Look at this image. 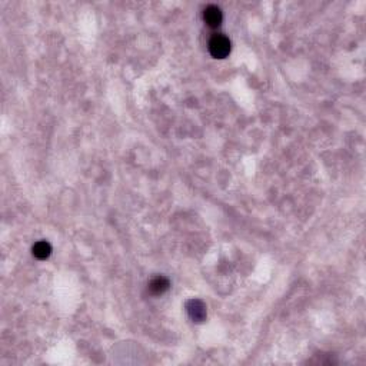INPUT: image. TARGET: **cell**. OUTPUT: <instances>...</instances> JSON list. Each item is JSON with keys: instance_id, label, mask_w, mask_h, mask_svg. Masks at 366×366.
Here are the masks:
<instances>
[{"instance_id": "cell-5", "label": "cell", "mask_w": 366, "mask_h": 366, "mask_svg": "<svg viewBox=\"0 0 366 366\" xmlns=\"http://www.w3.org/2000/svg\"><path fill=\"white\" fill-rule=\"evenodd\" d=\"M167 289H169V281H167L166 277H154L153 281L150 282V290H152L153 293H156V295L163 293V292Z\"/></svg>"}, {"instance_id": "cell-4", "label": "cell", "mask_w": 366, "mask_h": 366, "mask_svg": "<svg viewBox=\"0 0 366 366\" xmlns=\"http://www.w3.org/2000/svg\"><path fill=\"white\" fill-rule=\"evenodd\" d=\"M51 253V246L47 242H38L33 246V255L38 259H47Z\"/></svg>"}, {"instance_id": "cell-1", "label": "cell", "mask_w": 366, "mask_h": 366, "mask_svg": "<svg viewBox=\"0 0 366 366\" xmlns=\"http://www.w3.org/2000/svg\"><path fill=\"white\" fill-rule=\"evenodd\" d=\"M209 51L213 58L223 59L231 51V42L223 34H215L209 42Z\"/></svg>"}, {"instance_id": "cell-2", "label": "cell", "mask_w": 366, "mask_h": 366, "mask_svg": "<svg viewBox=\"0 0 366 366\" xmlns=\"http://www.w3.org/2000/svg\"><path fill=\"white\" fill-rule=\"evenodd\" d=\"M187 312H189V315L193 321L202 322L206 316V306L202 301L192 299V301L187 302Z\"/></svg>"}, {"instance_id": "cell-3", "label": "cell", "mask_w": 366, "mask_h": 366, "mask_svg": "<svg viewBox=\"0 0 366 366\" xmlns=\"http://www.w3.org/2000/svg\"><path fill=\"white\" fill-rule=\"evenodd\" d=\"M203 18H205L206 23L211 26V27H218V26H220L222 19H223L220 9H219L218 6H215V5H211V6L206 7L205 13H203Z\"/></svg>"}]
</instances>
